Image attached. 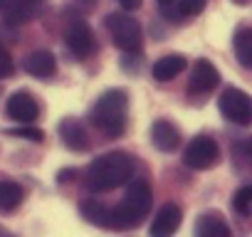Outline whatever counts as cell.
<instances>
[{
	"mask_svg": "<svg viewBox=\"0 0 252 237\" xmlns=\"http://www.w3.org/2000/svg\"><path fill=\"white\" fill-rule=\"evenodd\" d=\"M134 173V158L126 151H109L104 156H96L84 176V185L89 193H109L119 185H124Z\"/></svg>",
	"mask_w": 252,
	"mask_h": 237,
	"instance_id": "obj_1",
	"label": "cell"
},
{
	"mask_svg": "<svg viewBox=\"0 0 252 237\" xmlns=\"http://www.w3.org/2000/svg\"><path fill=\"white\" fill-rule=\"evenodd\" d=\"M89 121L106 139L121 136L126 131V121H129V94H126V89H106L94 101Z\"/></svg>",
	"mask_w": 252,
	"mask_h": 237,
	"instance_id": "obj_2",
	"label": "cell"
},
{
	"mask_svg": "<svg viewBox=\"0 0 252 237\" xmlns=\"http://www.w3.org/2000/svg\"><path fill=\"white\" fill-rule=\"evenodd\" d=\"M151 205H154V193L149 188V183L144 180H136L134 185H129L124 200L111 207V230H131L136 225H141L146 220V215L151 212Z\"/></svg>",
	"mask_w": 252,
	"mask_h": 237,
	"instance_id": "obj_3",
	"label": "cell"
},
{
	"mask_svg": "<svg viewBox=\"0 0 252 237\" xmlns=\"http://www.w3.org/2000/svg\"><path fill=\"white\" fill-rule=\"evenodd\" d=\"M106 30L111 35V42L121 52H136L139 50V45H141V25L129 13H111V15H106Z\"/></svg>",
	"mask_w": 252,
	"mask_h": 237,
	"instance_id": "obj_4",
	"label": "cell"
},
{
	"mask_svg": "<svg viewBox=\"0 0 252 237\" xmlns=\"http://www.w3.org/2000/svg\"><path fill=\"white\" fill-rule=\"evenodd\" d=\"M218 109L227 121L237 126H252V96L247 91L237 87H227L218 99Z\"/></svg>",
	"mask_w": 252,
	"mask_h": 237,
	"instance_id": "obj_5",
	"label": "cell"
},
{
	"mask_svg": "<svg viewBox=\"0 0 252 237\" xmlns=\"http://www.w3.org/2000/svg\"><path fill=\"white\" fill-rule=\"evenodd\" d=\"M218 161H220V146L210 136H195L183 151V163L193 171H208Z\"/></svg>",
	"mask_w": 252,
	"mask_h": 237,
	"instance_id": "obj_6",
	"label": "cell"
},
{
	"mask_svg": "<svg viewBox=\"0 0 252 237\" xmlns=\"http://www.w3.org/2000/svg\"><path fill=\"white\" fill-rule=\"evenodd\" d=\"M64 42L69 47V52L79 59L89 57L94 52V35H92V28L84 23V20H72L64 30Z\"/></svg>",
	"mask_w": 252,
	"mask_h": 237,
	"instance_id": "obj_7",
	"label": "cell"
},
{
	"mask_svg": "<svg viewBox=\"0 0 252 237\" xmlns=\"http://www.w3.org/2000/svg\"><path fill=\"white\" fill-rule=\"evenodd\" d=\"M5 114L18 124H32L40 116V106L30 91H15V94H10V99L5 104Z\"/></svg>",
	"mask_w": 252,
	"mask_h": 237,
	"instance_id": "obj_8",
	"label": "cell"
},
{
	"mask_svg": "<svg viewBox=\"0 0 252 237\" xmlns=\"http://www.w3.org/2000/svg\"><path fill=\"white\" fill-rule=\"evenodd\" d=\"M220 82V72L208 59H198L193 64V74L188 82V94H210Z\"/></svg>",
	"mask_w": 252,
	"mask_h": 237,
	"instance_id": "obj_9",
	"label": "cell"
},
{
	"mask_svg": "<svg viewBox=\"0 0 252 237\" xmlns=\"http://www.w3.org/2000/svg\"><path fill=\"white\" fill-rule=\"evenodd\" d=\"M37 0H0V15L8 25H25L37 15Z\"/></svg>",
	"mask_w": 252,
	"mask_h": 237,
	"instance_id": "obj_10",
	"label": "cell"
},
{
	"mask_svg": "<svg viewBox=\"0 0 252 237\" xmlns=\"http://www.w3.org/2000/svg\"><path fill=\"white\" fill-rule=\"evenodd\" d=\"M181 222H183L181 207L176 203H166V205H161V210L156 212V217L151 222V235L154 237H168L181 227Z\"/></svg>",
	"mask_w": 252,
	"mask_h": 237,
	"instance_id": "obj_11",
	"label": "cell"
},
{
	"mask_svg": "<svg viewBox=\"0 0 252 237\" xmlns=\"http://www.w3.org/2000/svg\"><path fill=\"white\" fill-rule=\"evenodd\" d=\"M151 144H154L158 151H163V153L176 151L178 144H181V131H178V126L171 124V121H166V118H158V121H154V124H151Z\"/></svg>",
	"mask_w": 252,
	"mask_h": 237,
	"instance_id": "obj_12",
	"label": "cell"
},
{
	"mask_svg": "<svg viewBox=\"0 0 252 237\" xmlns=\"http://www.w3.org/2000/svg\"><path fill=\"white\" fill-rule=\"evenodd\" d=\"M60 139L69 151H87L89 148V136H87L84 126L72 116L60 121Z\"/></svg>",
	"mask_w": 252,
	"mask_h": 237,
	"instance_id": "obj_13",
	"label": "cell"
},
{
	"mask_svg": "<svg viewBox=\"0 0 252 237\" xmlns=\"http://www.w3.org/2000/svg\"><path fill=\"white\" fill-rule=\"evenodd\" d=\"M23 67H25L28 74H32V77H37V79H47V77L55 74V69H57V59H55L52 52H47V50H37V52H32V55L25 57Z\"/></svg>",
	"mask_w": 252,
	"mask_h": 237,
	"instance_id": "obj_14",
	"label": "cell"
},
{
	"mask_svg": "<svg viewBox=\"0 0 252 237\" xmlns=\"http://www.w3.org/2000/svg\"><path fill=\"white\" fill-rule=\"evenodd\" d=\"M79 210H82V217H84L87 222H92V225H96V227H104V230H111V222H114V217H111V207L104 205L101 200L89 198V200L82 203Z\"/></svg>",
	"mask_w": 252,
	"mask_h": 237,
	"instance_id": "obj_15",
	"label": "cell"
},
{
	"mask_svg": "<svg viewBox=\"0 0 252 237\" xmlns=\"http://www.w3.org/2000/svg\"><path fill=\"white\" fill-rule=\"evenodd\" d=\"M195 235L198 237H230V225L218 212H203L195 220Z\"/></svg>",
	"mask_w": 252,
	"mask_h": 237,
	"instance_id": "obj_16",
	"label": "cell"
},
{
	"mask_svg": "<svg viewBox=\"0 0 252 237\" xmlns=\"http://www.w3.org/2000/svg\"><path fill=\"white\" fill-rule=\"evenodd\" d=\"M183 69H186V57L183 55H166L154 64V79L156 82H171Z\"/></svg>",
	"mask_w": 252,
	"mask_h": 237,
	"instance_id": "obj_17",
	"label": "cell"
},
{
	"mask_svg": "<svg viewBox=\"0 0 252 237\" xmlns=\"http://www.w3.org/2000/svg\"><path fill=\"white\" fill-rule=\"evenodd\" d=\"M232 50L245 69H252V28H242L232 37Z\"/></svg>",
	"mask_w": 252,
	"mask_h": 237,
	"instance_id": "obj_18",
	"label": "cell"
},
{
	"mask_svg": "<svg viewBox=\"0 0 252 237\" xmlns=\"http://www.w3.org/2000/svg\"><path fill=\"white\" fill-rule=\"evenodd\" d=\"M230 153H232V166L237 171H242V173L252 171V136H245V139L235 141Z\"/></svg>",
	"mask_w": 252,
	"mask_h": 237,
	"instance_id": "obj_19",
	"label": "cell"
},
{
	"mask_svg": "<svg viewBox=\"0 0 252 237\" xmlns=\"http://www.w3.org/2000/svg\"><path fill=\"white\" fill-rule=\"evenodd\" d=\"M23 198H25L23 185H18V183H13V180L0 183V210H3V212L15 210V207L23 203Z\"/></svg>",
	"mask_w": 252,
	"mask_h": 237,
	"instance_id": "obj_20",
	"label": "cell"
},
{
	"mask_svg": "<svg viewBox=\"0 0 252 237\" xmlns=\"http://www.w3.org/2000/svg\"><path fill=\"white\" fill-rule=\"evenodd\" d=\"M232 210L240 212V215H250V210H252V185H242L232 195Z\"/></svg>",
	"mask_w": 252,
	"mask_h": 237,
	"instance_id": "obj_21",
	"label": "cell"
},
{
	"mask_svg": "<svg viewBox=\"0 0 252 237\" xmlns=\"http://www.w3.org/2000/svg\"><path fill=\"white\" fill-rule=\"evenodd\" d=\"M205 3H208V0H178V13L183 18H193V15L203 13Z\"/></svg>",
	"mask_w": 252,
	"mask_h": 237,
	"instance_id": "obj_22",
	"label": "cell"
},
{
	"mask_svg": "<svg viewBox=\"0 0 252 237\" xmlns=\"http://www.w3.org/2000/svg\"><path fill=\"white\" fill-rule=\"evenodd\" d=\"M8 136H18V139H28V141H35V144H40L42 139H45V134L40 131V129H35V126H20V129H10L8 131Z\"/></svg>",
	"mask_w": 252,
	"mask_h": 237,
	"instance_id": "obj_23",
	"label": "cell"
},
{
	"mask_svg": "<svg viewBox=\"0 0 252 237\" xmlns=\"http://www.w3.org/2000/svg\"><path fill=\"white\" fill-rule=\"evenodd\" d=\"M13 72H15V64H13V57H10V52L0 45V79H8V77H13Z\"/></svg>",
	"mask_w": 252,
	"mask_h": 237,
	"instance_id": "obj_24",
	"label": "cell"
},
{
	"mask_svg": "<svg viewBox=\"0 0 252 237\" xmlns=\"http://www.w3.org/2000/svg\"><path fill=\"white\" fill-rule=\"evenodd\" d=\"M74 176H77L74 168H64V171L57 173V180H60V183H69V180H74Z\"/></svg>",
	"mask_w": 252,
	"mask_h": 237,
	"instance_id": "obj_25",
	"label": "cell"
},
{
	"mask_svg": "<svg viewBox=\"0 0 252 237\" xmlns=\"http://www.w3.org/2000/svg\"><path fill=\"white\" fill-rule=\"evenodd\" d=\"M116 3L124 8V10H136L141 5V0H116Z\"/></svg>",
	"mask_w": 252,
	"mask_h": 237,
	"instance_id": "obj_26",
	"label": "cell"
},
{
	"mask_svg": "<svg viewBox=\"0 0 252 237\" xmlns=\"http://www.w3.org/2000/svg\"><path fill=\"white\" fill-rule=\"evenodd\" d=\"M156 3H158L161 8H168V5H173V3H176V0H156Z\"/></svg>",
	"mask_w": 252,
	"mask_h": 237,
	"instance_id": "obj_27",
	"label": "cell"
},
{
	"mask_svg": "<svg viewBox=\"0 0 252 237\" xmlns=\"http://www.w3.org/2000/svg\"><path fill=\"white\" fill-rule=\"evenodd\" d=\"M232 3H235V5H240V8H245V5H250V3H252V0H232Z\"/></svg>",
	"mask_w": 252,
	"mask_h": 237,
	"instance_id": "obj_28",
	"label": "cell"
},
{
	"mask_svg": "<svg viewBox=\"0 0 252 237\" xmlns=\"http://www.w3.org/2000/svg\"><path fill=\"white\" fill-rule=\"evenodd\" d=\"M79 3H82V5H87V8H92V5L96 3V0H79Z\"/></svg>",
	"mask_w": 252,
	"mask_h": 237,
	"instance_id": "obj_29",
	"label": "cell"
},
{
	"mask_svg": "<svg viewBox=\"0 0 252 237\" xmlns=\"http://www.w3.org/2000/svg\"><path fill=\"white\" fill-rule=\"evenodd\" d=\"M37 3H42V0H37Z\"/></svg>",
	"mask_w": 252,
	"mask_h": 237,
	"instance_id": "obj_30",
	"label": "cell"
}]
</instances>
